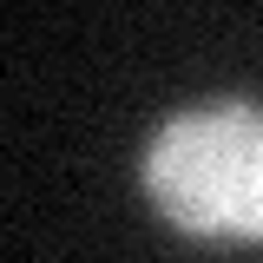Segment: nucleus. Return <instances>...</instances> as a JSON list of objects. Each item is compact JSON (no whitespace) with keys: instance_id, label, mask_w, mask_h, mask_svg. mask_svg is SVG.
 <instances>
[{"instance_id":"obj_1","label":"nucleus","mask_w":263,"mask_h":263,"mask_svg":"<svg viewBox=\"0 0 263 263\" xmlns=\"http://www.w3.org/2000/svg\"><path fill=\"white\" fill-rule=\"evenodd\" d=\"M138 197L191 243H263V105L197 99L152 125Z\"/></svg>"}]
</instances>
